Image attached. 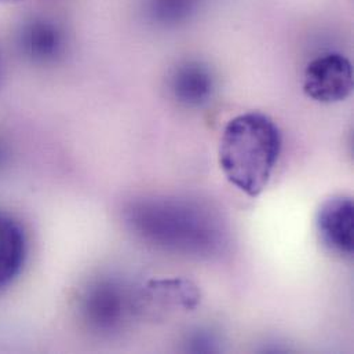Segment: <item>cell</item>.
Wrapping results in <instances>:
<instances>
[{"mask_svg": "<svg viewBox=\"0 0 354 354\" xmlns=\"http://www.w3.org/2000/svg\"><path fill=\"white\" fill-rule=\"evenodd\" d=\"M123 219L136 237L163 251L211 258L227 245V230L219 214L196 200L134 198L124 205Z\"/></svg>", "mask_w": 354, "mask_h": 354, "instance_id": "1", "label": "cell"}, {"mask_svg": "<svg viewBox=\"0 0 354 354\" xmlns=\"http://www.w3.org/2000/svg\"><path fill=\"white\" fill-rule=\"evenodd\" d=\"M283 136L262 112L241 113L227 122L219 141L218 160L225 178L250 197L268 186L279 163Z\"/></svg>", "mask_w": 354, "mask_h": 354, "instance_id": "2", "label": "cell"}, {"mask_svg": "<svg viewBox=\"0 0 354 354\" xmlns=\"http://www.w3.org/2000/svg\"><path fill=\"white\" fill-rule=\"evenodd\" d=\"M142 295L116 276H100L77 294V316L93 334L112 337L123 331L142 309Z\"/></svg>", "mask_w": 354, "mask_h": 354, "instance_id": "3", "label": "cell"}, {"mask_svg": "<svg viewBox=\"0 0 354 354\" xmlns=\"http://www.w3.org/2000/svg\"><path fill=\"white\" fill-rule=\"evenodd\" d=\"M352 62L339 53H327L312 59L304 72V93L320 104H337L353 91Z\"/></svg>", "mask_w": 354, "mask_h": 354, "instance_id": "4", "label": "cell"}, {"mask_svg": "<svg viewBox=\"0 0 354 354\" xmlns=\"http://www.w3.org/2000/svg\"><path fill=\"white\" fill-rule=\"evenodd\" d=\"M19 54L29 62L48 66L59 62L68 51V33L53 18L33 15L25 19L15 35Z\"/></svg>", "mask_w": 354, "mask_h": 354, "instance_id": "5", "label": "cell"}, {"mask_svg": "<svg viewBox=\"0 0 354 354\" xmlns=\"http://www.w3.org/2000/svg\"><path fill=\"white\" fill-rule=\"evenodd\" d=\"M316 227L322 243L334 254L352 257L354 251V203L352 197L333 196L319 208Z\"/></svg>", "mask_w": 354, "mask_h": 354, "instance_id": "6", "label": "cell"}, {"mask_svg": "<svg viewBox=\"0 0 354 354\" xmlns=\"http://www.w3.org/2000/svg\"><path fill=\"white\" fill-rule=\"evenodd\" d=\"M169 90L179 105L189 109L203 108L216 91V77L208 64L198 59H186L171 71Z\"/></svg>", "mask_w": 354, "mask_h": 354, "instance_id": "7", "label": "cell"}, {"mask_svg": "<svg viewBox=\"0 0 354 354\" xmlns=\"http://www.w3.org/2000/svg\"><path fill=\"white\" fill-rule=\"evenodd\" d=\"M28 254L26 234L12 215L0 211V291L19 276Z\"/></svg>", "mask_w": 354, "mask_h": 354, "instance_id": "8", "label": "cell"}, {"mask_svg": "<svg viewBox=\"0 0 354 354\" xmlns=\"http://www.w3.org/2000/svg\"><path fill=\"white\" fill-rule=\"evenodd\" d=\"M215 342H214V337L212 335H208V334H204V333H197L192 337V341H190V345H193L192 351L194 352H207V351H214L215 348L212 346Z\"/></svg>", "mask_w": 354, "mask_h": 354, "instance_id": "9", "label": "cell"}, {"mask_svg": "<svg viewBox=\"0 0 354 354\" xmlns=\"http://www.w3.org/2000/svg\"><path fill=\"white\" fill-rule=\"evenodd\" d=\"M7 162H8V148L4 140L0 137V171L6 167Z\"/></svg>", "mask_w": 354, "mask_h": 354, "instance_id": "10", "label": "cell"}, {"mask_svg": "<svg viewBox=\"0 0 354 354\" xmlns=\"http://www.w3.org/2000/svg\"><path fill=\"white\" fill-rule=\"evenodd\" d=\"M19 0H0V3H17Z\"/></svg>", "mask_w": 354, "mask_h": 354, "instance_id": "11", "label": "cell"}]
</instances>
